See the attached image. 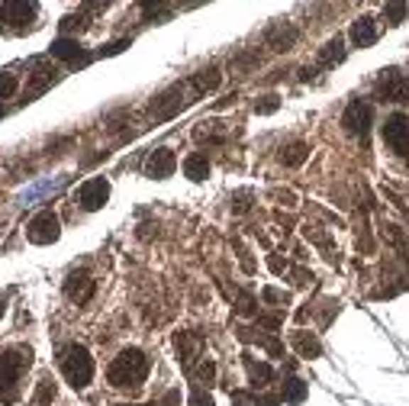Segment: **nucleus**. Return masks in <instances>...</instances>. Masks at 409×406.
<instances>
[{
  "instance_id": "33",
  "label": "nucleus",
  "mask_w": 409,
  "mask_h": 406,
  "mask_svg": "<svg viewBox=\"0 0 409 406\" xmlns=\"http://www.w3.org/2000/svg\"><path fill=\"white\" fill-rule=\"evenodd\" d=\"M123 49H129V39H116V43L104 45V49H100V55H119Z\"/></svg>"
},
{
  "instance_id": "17",
  "label": "nucleus",
  "mask_w": 409,
  "mask_h": 406,
  "mask_svg": "<svg viewBox=\"0 0 409 406\" xmlns=\"http://www.w3.org/2000/svg\"><path fill=\"white\" fill-rule=\"evenodd\" d=\"M184 175H187L190 181H203V177L209 175V161H207V155H200V152L187 155V158H184Z\"/></svg>"
},
{
  "instance_id": "38",
  "label": "nucleus",
  "mask_w": 409,
  "mask_h": 406,
  "mask_svg": "<svg viewBox=\"0 0 409 406\" xmlns=\"http://www.w3.org/2000/svg\"><path fill=\"white\" fill-rule=\"evenodd\" d=\"M271 268H274V271H284L287 265H284V261H280V258H271Z\"/></svg>"
},
{
  "instance_id": "25",
  "label": "nucleus",
  "mask_w": 409,
  "mask_h": 406,
  "mask_svg": "<svg viewBox=\"0 0 409 406\" xmlns=\"http://www.w3.org/2000/svg\"><path fill=\"white\" fill-rule=\"evenodd\" d=\"M280 397H284L287 403H303V397H306V384H303V380H297V378L284 380V393H280Z\"/></svg>"
},
{
  "instance_id": "27",
  "label": "nucleus",
  "mask_w": 409,
  "mask_h": 406,
  "mask_svg": "<svg viewBox=\"0 0 409 406\" xmlns=\"http://www.w3.org/2000/svg\"><path fill=\"white\" fill-rule=\"evenodd\" d=\"M52 400H55V384H52L49 378H42L39 380V390H36V403L45 406V403H52Z\"/></svg>"
},
{
  "instance_id": "35",
  "label": "nucleus",
  "mask_w": 409,
  "mask_h": 406,
  "mask_svg": "<svg viewBox=\"0 0 409 406\" xmlns=\"http://www.w3.org/2000/svg\"><path fill=\"white\" fill-rule=\"evenodd\" d=\"M249 197H251V194H236V197H232V210H236V213H245V210H249Z\"/></svg>"
},
{
  "instance_id": "32",
  "label": "nucleus",
  "mask_w": 409,
  "mask_h": 406,
  "mask_svg": "<svg viewBox=\"0 0 409 406\" xmlns=\"http://www.w3.org/2000/svg\"><path fill=\"white\" fill-rule=\"evenodd\" d=\"M264 300H268V303H287V300H290V297H287L284 294V290H278V287H264Z\"/></svg>"
},
{
  "instance_id": "37",
  "label": "nucleus",
  "mask_w": 409,
  "mask_h": 406,
  "mask_svg": "<svg viewBox=\"0 0 409 406\" xmlns=\"http://www.w3.org/2000/svg\"><path fill=\"white\" fill-rule=\"evenodd\" d=\"M213 374H216L213 361H203V364H200V378H203V380H213Z\"/></svg>"
},
{
  "instance_id": "39",
  "label": "nucleus",
  "mask_w": 409,
  "mask_h": 406,
  "mask_svg": "<svg viewBox=\"0 0 409 406\" xmlns=\"http://www.w3.org/2000/svg\"><path fill=\"white\" fill-rule=\"evenodd\" d=\"M4 309H7V303H4V300H0V316H4Z\"/></svg>"
},
{
  "instance_id": "20",
  "label": "nucleus",
  "mask_w": 409,
  "mask_h": 406,
  "mask_svg": "<svg viewBox=\"0 0 409 406\" xmlns=\"http://www.w3.org/2000/svg\"><path fill=\"white\" fill-rule=\"evenodd\" d=\"M293 349L300 351L303 358H316L320 355V342H316V336H310V332H293Z\"/></svg>"
},
{
  "instance_id": "21",
  "label": "nucleus",
  "mask_w": 409,
  "mask_h": 406,
  "mask_svg": "<svg viewBox=\"0 0 409 406\" xmlns=\"http://www.w3.org/2000/svg\"><path fill=\"white\" fill-rule=\"evenodd\" d=\"M406 10H409V0H387V7H383V20L390 26H400L406 20Z\"/></svg>"
},
{
  "instance_id": "26",
  "label": "nucleus",
  "mask_w": 409,
  "mask_h": 406,
  "mask_svg": "<svg viewBox=\"0 0 409 406\" xmlns=\"http://www.w3.org/2000/svg\"><path fill=\"white\" fill-rule=\"evenodd\" d=\"M20 91V77L13 71H0V100H10Z\"/></svg>"
},
{
  "instance_id": "1",
  "label": "nucleus",
  "mask_w": 409,
  "mask_h": 406,
  "mask_svg": "<svg viewBox=\"0 0 409 406\" xmlns=\"http://www.w3.org/2000/svg\"><path fill=\"white\" fill-rule=\"evenodd\" d=\"M33 364V349L16 345V349L0 351V403H13L20 393V378Z\"/></svg>"
},
{
  "instance_id": "5",
  "label": "nucleus",
  "mask_w": 409,
  "mask_h": 406,
  "mask_svg": "<svg viewBox=\"0 0 409 406\" xmlns=\"http://www.w3.org/2000/svg\"><path fill=\"white\" fill-rule=\"evenodd\" d=\"M374 94L381 100H390V104H406L409 100V75L400 68L381 71V77L374 81Z\"/></svg>"
},
{
  "instance_id": "40",
  "label": "nucleus",
  "mask_w": 409,
  "mask_h": 406,
  "mask_svg": "<svg viewBox=\"0 0 409 406\" xmlns=\"http://www.w3.org/2000/svg\"><path fill=\"white\" fill-rule=\"evenodd\" d=\"M0 116H4V106H0Z\"/></svg>"
},
{
  "instance_id": "7",
  "label": "nucleus",
  "mask_w": 409,
  "mask_h": 406,
  "mask_svg": "<svg viewBox=\"0 0 409 406\" xmlns=\"http://www.w3.org/2000/svg\"><path fill=\"white\" fill-rule=\"evenodd\" d=\"M371 123H374V110H371V104H364V100H351L345 116H342V126L351 136H361V139L371 133Z\"/></svg>"
},
{
  "instance_id": "14",
  "label": "nucleus",
  "mask_w": 409,
  "mask_h": 406,
  "mask_svg": "<svg viewBox=\"0 0 409 406\" xmlns=\"http://www.w3.org/2000/svg\"><path fill=\"white\" fill-rule=\"evenodd\" d=\"M49 55L52 58H62V62H87V55H84V45L77 43V39H55V43L49 45Z\"/></svg>"
},
{
  "instance_id": "10",
  "label": "nucleus",
  "mask_w": 409,
  "mask_h": 406,
  "mask_svg": "<svg viewBox=\"0 0 409 406\" xmlns=\"http://www.w3.org/2000/svg\"><path fill=\"white\" fill-rule=\"evenodd\" d=\"M174 168H178V158H174L171 148H155V152L146 158V175L155 177V181H165V177H171Z\"/></svg>"
},
{
  "instance_id": "22",
  "label": "nucleus",
  "mask_w": 409,
  "mask_h": 406,
  "mask_svg": "<svg viewBox=\"0 0 409 406\" xmlns=\"http://www.w3.org/2000/svg\"><path fill=\"white\" fill-rule=\"evenodd\" d=\"M146 20H165L168 16V0H136Z\"/></svg>"
},
{
  "instance_id": "16",
  "label": "nucleus",
  "mask_w": 409,
  "mask_h": 406,
  "mask_svg": "<svg viewBox=\"0 0 409 406\" xmlns=\"http://www.w3.org/2000/svg\"><path fill=\"white\" fill-rule=\"evenodd\" d=\"M342 62H345V49H342V39L335 35V39H329L320 49V65L322 68H335V65H342Z\"/></svg>"
},
{
  "instance_id": "18",
  "label": "nucleus",
  "mask_w": 409,
  "mask_h": 406,
  "mask_svg": "<svg viewBox=\"0 0 409 406\" xmlns=\"http://www.w3.org/2000/svg\"><path fill=\"white\" fill-rule=\"evenodd\" d=\"M219 81H222L219 68H207V71H197L190 84H194L197 94H207V91H216V87H219Z\"/></svg>"
},
{
  "instance_id": "13",
  "label": "nucleus",
  "mask_w": 409,
  "mask_h": 406,
  "mask_svg": "<svg viewBox=\"0 0 409 406\" xmlns=\"http://www.w3.org/2000/svg\"><path fill=\"white\" fill-rule=\"evenodd\" d=\"M184 106H187V100H184L180 87H171V91L161 94V97L152 104V116L155 119H168V116H174L178 110H184Z\"/></svg>"
},
{
  "instance_id": "28",
  "label": "nucleus",
  "mask_w": 409,
  "mask_h": 406,
  "mask_svg": "<svg viewBox=\"0 0 409 406\" xmlns=\"http://www.w3.org/2000/svg\"><path fill=\"white\" fill-rule=\"evenodd\" d=\"M87 13H71V16H65L62 20V33H75V29H84L87 26Z\"/></svg>"
},
{
  "instance_id": "19",
  "label": "nucleus",
  "mask_w": 409,
  "mask_h": 406,
  "mask_svg": "<svg viewBox=\"0 0 409 406\" xmlns=\"http://www.w3.org/2000/svg\"><path fill=\"white\" fill-rule=\"evenodd\" d=\"M306 155H310V146L306 142H290V146L280 152V161H284L287 168H297V165H303Z\"/></svg>"
},
{
  "instance_id": "2",
  "label": "nucleus",
  "mask_w": 409,
  "mask_h": 406,
  "mask_svg": "<svg viewBox=\"0 0 409 406\" xmlns=\"http://www.w3.org/2000/svg\"><path fill=\"white\" fill-rule=\"evenodd\" d=\"M113 387H139L148 378V358L139 349H126L113 358L110 371H107Z\"/></svg>"
},
{
  "instance_id": "12",
  "label": "nucleus",
  "mask_w": 409,
  "mask_h": 406,
  "mask_svg": "<svg viewBox=\"0 0 409 406\" xmlns=\"http://www.w3.org/2000/svg\"><path fill=\"white\" fill-rule=\"evenodd\" d=\"M297 26H290V23H274V26L268 29V35H264V39H268V45L274 52H287V49H293V45H297Z\"/></svg>"
},
{
  "instance_id": "23",
  "label": "nucleus",
  "mask_w": 409,
  "mask_h": 406,
  "mask_svg": "<svg viewBox=\"0 0 409 406\" xmlns=\"http://www.w3.org/2000/svg\"><path fill=\"white\" fill-rule=\"evenodd\" d=\"M174 345H178L180 361H184V364L190 368V361H194V355H197V342L187 336V332H178V336H174Z\"/></svg>"
},
{
  "instance_id": "24",
  "label": "nucleus",
  "mask_w": 409,
  "mask_h": 406,
  "mask_svg": "<svg viewBox=\"0 0 409 406\" xmlns=\"http://www.w3.org/2000/svg\"><path fill=\"white\" fill-rule=\"evenodd\" d=\"M245 364H249V374H251V380H255V387H258V384H268V380L274 378V371H271V364H264V361H251V358H245Z\"/></svg>"
},
{
  "instance_id": "29",
  "label": "nucleus",
  "mask_w": 409,
  "mask_h": 406,
  "mask_svg": "<svg viewBox=\"0 0 409 406\" xmlns=\"http://www.w3.org/2000/svg\"><path fill=\"white\" fill-rule=\"evenodd\" d=\"M229 397H232V403H236V406H261V403H258V397H251L249 390H232Z\"/></svg>"
},
{
  "instance_id": "11",
  "label": "nucleus",
  "mask_w": 409,
  "mask_h": 406,
  "mask_svg": "<svg viewBox=\"0 0 409 406\" xmlns=\"http://www.w3.org/2000/svg\"><path fill=\"white\" fill-rule=\"evenodd\" d=\"M65 294H68L71 303H87L94 297V280H90L87 271H71L68 280H65Z\"/></svg>"
},
{
  "instance_id": "34",
  "label": "nucleus",
  "mask_w": 409,
  "mask_h": 406,
  "mask_svg": "<svg viewBox=\"0 0 409 406\" xmlns=\"http://www.w3.org/2000/svg\"><path fill=\"white\" fill-rule=\"evenodd\" d=\"M190 406H213V397H209V393H203V390H194Z\"/></svg>"
},
{
  "instance_id": "15",
  "label": "nucleus",
  "mask_w": 409,
  "mask_h": 406,
  "mask_svg": "<svg viewBox=\"0 0 409 406\" xmlns=\"http://www.w3.org/2000/svg\"><path fill=\"white\" fill-rule=\"evenodd\" d=\"M351 43L358 45V49H368V45L377 43V29H374L371 16H361V20L351 23Z\"/></svg>"
},
{
  "instance_id": "3",
  "label": "nucleus",
  "mask_w": 409,
  "mask_h": 406,
  "mask_svg": "<svg viewBox=\"0 0 409 406\" xmlns=\"http://www.w3.org/2000/svg\"><path fill=\"white\" fill-rule=\"evenodd\" d=\"M39 0H0V33L23 35L36 26Z\"/></svg>"
},
{
  "instance_id": "4",
  "label": "nucleus",
  "mask_w": 409,
  "mask_h": 406,
  "mask_svg": "<svg viewBox=\"0 0 409 406\" xmlns=\"http://www.w3.org/2000/svg\"><path fill=\"white\" fill-rule=\"evenodd\" d=\"M58 364H62V374L65 380H68L75 390H84V387L94 380V358H90V351L84 349V345L71 342L68 349L62 351V358H58Z\"/></svg>"
},
{
  "instance_id": "9",
  "label": "nucleus",
  "mask_w": 409,
  "mask_h": 406,
  "mask_svg": "<svg viewBox=\"0 0 409 406\" xmlns=\"http://www.w3.org/2000/svg\"><path fill=\"white\" fill-rule=\"evenodd\" d=\"M107 197H110L107 177H90V181H84L81 187H77V203H81L84 210H100L107 203Z\"/></svg>"
},
{
  "instance_id": "8",
  "label": "nucleus",
  "mask_w": 409,
  "mask_h": 406,
  "mask_svg": "<svg viewBox=\"0 0 409 406\" xmlns=\"http://www.w3.org/2000/svg\"><path fill=\"white\" fill-rule=\"evenodd\" d=\"M383 142H387L396 155H409V116L393 113V116L383 123Z\"/></svg>"
},
{
  "instance_id": "6",
  "label": "nucleus",
  "mask_w": 409,
  "mask_h": 406,
  "mask_svg": "<svg viewBox=\"0 0 409 406\" xmlns=\"http://www.w3.org/2000/svg\"><path fill=\"white\" fill-rule=\"evenodd\" d=\"M58 236H62V232H58V216L52 210H42L39 216H33L26 226V238L33 246H52Z\"/></svg>"
},
{
  "instance_id": "36",
  "label": "nucleus",
  "mask_w": 409,
  "mask_h": 406,
  "mask_svg": "<svg viewBox=\"0 0 409 406\" xmlns=\"http://www.w3.org/2000/svg\"><path fill=\"white\" fill-rule=\"evenodd\" d=\"M239 313H242V316L255 313V300H251V297H242V300H239Z\"/></svg>"
},
{
  "instance_id": "30",
  "label": "nucleus",
  "mask_w": 409,
  "mask_h": 406,
  "mask_svg": "<svg viewBox=\"0 0 409 406\" xmlns=\"http://www.w3.org/2000/svg\"><path fill=\"white\" fill-rule=\"evenodd\" d=\"M113 0H84V7H81V13H100V10H107Z\"/></svg>"
},
{
  "instance_id": "31",
  "label": "nucleus",
  "mask_w": 409,
  "mask_h": 406,
  "mask_svg": "<svg viewBox=\"0 0 409 406\" xmlns=\"http://www.w3.org/2000/svg\"><path fill=\"white\" fill-rule=\"evenodd\" d=\"M278 97H274V94H268V97H261V104H255V113H274L278 110Z\"/></svg>"
}]
</instances>
